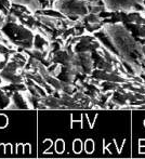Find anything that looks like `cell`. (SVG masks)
<instances>
[{"instance_id": "obj_1", "label": "cell", "mask_w": 145, "mask_h": 159, "mask_svg": "<svg viewBox=\"0 0 145 159\" xmlns=\"http://www.w3.org/2000/svg\"><path fill=\"white\" fill-rule=\"evenodd\" d=\"M14 2H21L22 4H26V6L30 7L32 9H34V4L37 3L38 0H13Z\"/></svg>"}]
</instances>
